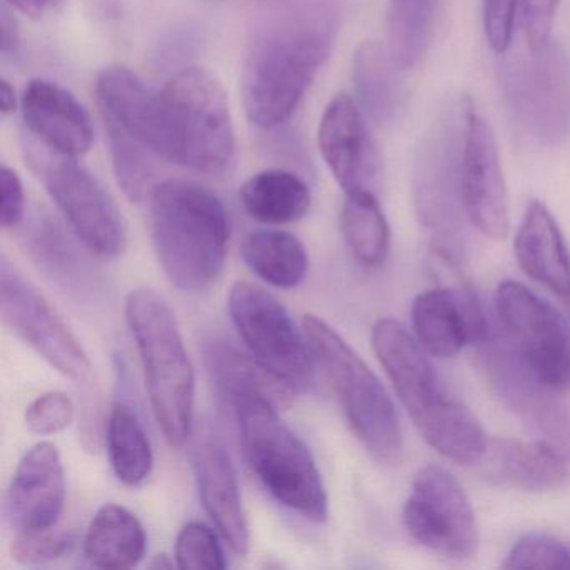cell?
I'll use <instances>...</instances> for the list:
<instances>
[{
  "mask_svg": "<svg viewBox=\"0 0 570 570\" xmlns=\"http://www.w3.org/2000/svg\"><path fill=\"white\" fill-rule=\"evenodd\" d=\"M440 0H389L386 49L399 71L416 68L435 35Z\"/></svg>",
  "mask_w": 570,
  "mask_h": 570,
  "instance_id": "f546056e",
  "label": "cell"
},
{
  "mask_svg": "<svg viewBox=\"0 0 570 570\" xmlns=\"http://www.w3.org/2000/svg\"><path fill=\"white\" fill-rule=\"evenodd\" d=\"M303 330L326 382L360 445L380 465L403 456L399 413L379 376L346 340L315 315L303 316Z\"/></svg>",
  "mask_w": 570,
  "mask_h": 570,
  "instance_id": "5b68a950",
  "label": "cell"
},
{
  "mask_svg": "<svg viewBox=\"0 0 570 570\" xmlns=\"http://www.w3.org/2000/svg\"><path fill=\"white\" fill-rule=\"evenodd\" d=\"M108 453L112 472L125 485H141L151 475V442L138 415L126 403H116L109 413Z\"/></svg>",
  "mask_w": 570,
  "mask_h": 570,
  "instance_id": "1f68e13d",
  "label": "cell"
},
{
  "mask_svg": "<svg viewBox=\"0 0 570 570\" xmlns=\"http://www.w3.org/2000/svg\"><path fill=\"white\" fill-rule=\"evenodd\" d=\"M503 338L519 362L543 385H570V326L566 316L522 283L507 279L495 292Z\"/></svg>",
  "mask_w": 570,
  "mask_h": 570,
  "instance_id": "8fae6325",
  "label": "cell"
},
{
  "mask_svg": "<svg viewBox=\"0 0 570 570\" xmlns=\"http://www.w3.org/2000/svg\"><path fill=\"white\" fill-rule=\"evenodd\" d=\"M228 312L249 355L289 390H306L315 382L316 365L305 330L266 289L248 282L229 288Z\"/></svg>",
  "mask_w": 570,
  "mask_h": 570,
  "instance_id": "30bf717a",
  "label": "cell"
},
{
  "mask_svg": "<svg viewBox=\"0 0 570 570\" xmlns=\"http://www.w3.org/2000/svg\"><path fill=\"white\" fill-rule=\"evenodd\" d=\"M242 255L256 276L276 288H296L308 275V253L288 232L263 229L252 233L245 239Z\"/></svg>",
  "mask_w": 570,
  "mask_h": 570,
  "instance_id": "f1b7e54d",
  "label": "cell"
},
{
  "mask_svg": "<svg viewBox=\"0 0 570 570\" xmlns=\"http://www.w3.org/2000/svg\"><path fill=\"white\" fill-rule=\"evenodd\" d=\"M503 569H570V549L559 540L529 533L510 549Z\"/></svg>",
  "mask_w": 570,
  "mask_h": 570,
  "instance_id": "d590c367",
  "label": "cell"
},
{
  "mask_svg": "<svg viewBox=\"0 0 570 570\" xmlns=\"http://www.w3.org/2000/svg\"><path fill=\"white\" fill-rule=\"evenodd\" d=\"M153 569H171L173 563L169 562L168 557L158 556L155 557V560L151 562Z\"/></svg>",
  "mask_w": 570,
  "mask_h": 570,
  "instance_id": "f6af8a7d",
  "label": "cell"
},
{
  "mask_svg": "<svg viewBox=\"0 0 570 570\" xmlns=\"http://www.w3.org/2000/svg\"><path fill=\"white\" fill-rule=\"evenodd\" d=\"M326 26L278 29L253 42L243 66L242 92L249 122L285 125L308 92L333 45Z\"/></svg>",
  "mask_w": 570,
  "mask_h": 570,
  "instance_id": "8992f818",
  "label": "cell"
},
{
  "mask_svg": "<svg viewBox=\"0 0 570 570\" xmlns=\"http://www.w3.org/2000/svg\"><path fill=\"white\" fill-rule=\"evenodd\" d=\"M475 115V102L469 95L453 96L416 149L412 178L416 212L429 228L443 236L459 228L463 213V156Z\"/></svg>",
  "mask_w": 570,
  "mask_h": 570,
  "instance_id": "9c48e42d",
  "label": "cell"
},
{
  "mask_svg": "<svg viewBox=\"0 0 570 570\" xmlns=\"http://www.w3.org/2000/svg\"><path fill=\"white\" fill-rule=\"evenodd\" d=\"M482 346L485 370L503 402L527 420L530 425L546 433L547 440L570 452V419L566 409L556 400V390L543 385L513 355L505 338H487Z\"/></svg>",
  "mask_w": 570,
  "mask_h": 570,
  "instance_id": "ac0fdd59",
  "label": "cell"
},
{
  "mask_svg": "<svg viewBox=\"0 0 570 570\" xmlns=\"http://www.w3.org/2000/svg\"><path fill=\"white\" fill-rule=\"evenodd\" d=\"M372 345L422 439L459 465H479L489 439L469 406L450 392L415 336L396 320L382 318L373 326Z\"/></svg>",
  "mask_w": 570,
  "mask_h": 570,
  "instance_id": "6da1fadb",
  "label": "cell"
},
{
  "mask_svg": "<svg viewBox=\"0 0 570 570\" xmlns=\"http://www.w3.org/2000/svg\"><path fill=\"white\" fill-rule=\"evenodd\" d=\"M343 238L356 262L365 268L385 265L390 253V226L376 193H345L340 213Z\"/></svg>",
  "mask_w": 570,
  "mask_h": 570,
  "instance_id": "4dcf8cb0",
  "label": "cell"
},
{
  "mask_svg": "<svg viewBox=\"0 0 570 570\" xmlns=\"http://www.w3.org/2000/svg\"><path fill=\"white\" fill-rule=\"evenodd\" d=\"M566 455L546 439L535 442L489 440L480 465L483 475L497 485L543 493L560 489L569 479Z\"/></svg>",
  "mask_w": 570,
  "mask_h": 570,
  "instance_id": "cb8c5ba5",
  "label": "cell"
},
{
  "mask_svg": "<svg viewBox=\"0 0 570 570\" xmlns=\"http://www.w3.org/2000/svg\"><path fill=\"white\" fill-rule=\"evenodd\" d=\"M462 205L469 222L485 238L510 232V202L492 126L476 112L466 138L462 169Z\"/></svg>",
  "mask_w": 570,
  "mask_h": 570,
  "instance_id": "e0dca14e",
  "label": "cell"
},
{
  "mask_svg": "<svg viewBox=\"0 0 570 570\" xmlns=\"http://www.w3.org/2000/svg\"><path fill=\"white\" fill-rule=\"evenodd\" d=\"M560 2L562 0H522L520 19H522L527 48H542L552 39L553 22H556Z\"/></svg>",
  "mask_w": 570,
  "mask_h": 570,
  "instance_id": "ab89813d",
  "label": "cell"
},
{
  "mask_svg": "<svg viewBox=\"0 0 570 570\" xmlns=\"http://www.w3.org/2000/svg\"><path fill=\"white\" fill-rule=\"evenodd\" d=\"M435 256L445 283L413 299V336L432 358H455L466 345H480L489 325L472 286L460 278L449 255L436 252Z\"/></svg>",
  "mask_w": 570,
  "mask_h": 570,
  "instance_id": "9a60e30c",
  "label": "cell"
},
{
  "mask_svg": "<svg viewBox=\"0 0 570 570\" xmlns=\"http://www.w3.org/2000/svg\"><path fill=\"white\" fill-rule=\"evenodd\" d=\"M145 527L118 503H106L92 517L85 537V556L99 569H131L146 553Z\"/></svg>",
  "mask_w": 570,
  "mask_h": 570,
  "instance_id": "484cf974",
  "label": "cell"
},
{
  "mask_svg": "<svg viewBox=\"0 0 570 570\" xmlns=\"http://www.w3.org/2000/svg\"><path fill=\"white\" fill-rule=\"evenodd\" d=\"M4 2L11 6L14 11L32 19L42 18V16L62 4V0H4Z\"/></svg>",
  "mask_w": 570,
  "mask_h": 570,
  "instance_id": "7bdbcfd3",
  "label": "cell"
},
{
  "mask_svg": "<svg viewBox=\"0 0 570 570\" xmlns=\"http://www.w3.org/2000/svg\"><path fill=\"white\" fill-rule=\"evenodd\" d=\"M159 92L165 161L199 175H229L236 165V139L222 82L205 69L186 68Z\"/></svg>",
  "mask_w": 570,
  "mask_h": 570,
  "instance_id": "52a82bcc",
  "label": "cell"
},
{
  "mask_svg": "<svg viewBox=\"0 0 570 570\" xmlns=\"http://www.w3.org/2000/svg\"><path fill=\"white\" fill-rule=\"evenodd\" d=\"M410 537L445 559L466 560L476 552L475 512L459 480L439 465L419 470L403 505Z\"/></svg>",
  "mask_w": 570,
  "mask_h": 570,
  "instance_id": "4fadbf2b",
  "label": "cell"
},
{
  "mask_svg": "<svg viewBox=\"0 0 570 570\" xmlns=\"http://www.w3.org/2000/svg\"><path fill=\"white\" fill-rule=\"evenodd\" d=\"M66 502L61 453L51 442L29 449L19 462L6 497V513L16 532L51 529Z\"/></svg>",
  "mask_w": 570,
  "mask_h": 570,
  "instance_id": "d6986e66",
  "label": "cell"
},
{
  "mask_svg": "<svg viewBox=\"0 0 570 570\" xmlns=\"http://www.w3.org/2000/svg\"><path fill=\"white\" fill-rule=\"evenodd\" d=\"M26 193L21 178L14 169L0 168V225L4 229L16 228L24 222Z\"/></svg>",
  "mask_w": 570,
  "mask_h": 570,
  "instance_id": "60d3db41",
  "label": "cell"
},
{
  "mask_svg": "<svg viewBox=\"0 0 570 570\" xmlns=\"http://www.w3.org/2000/svg\"><path fill=\"white\" fill-rule=\"evenodd\" d=\"M76 406L65 392H48L26 409V426L36 435H55L75 422Z\"/></svg>",
  "mask_w": 570,
  "mask_h": 570,
  "instance_id": "74e56055",
  "label": "cell"
},
{
  "mask_svg": "<svg viewBox=\"0 0 570 570\" xmlns=\"http://www.w3.org/2000/svg\"><path fill=\"white\" fill-rule=\"evenodd\" d=\"M206 363L223 400L233 405L246 396H265L285 405L292 390L266 372L253 356L243 355L225 342L206 346Z\"/></svg>",
  "mask_w": 570,
  "mask_h": 570,
  "instance_id": "83f0119b",
  "label": "cell"
},
{
  "mask_svg": "<svg viewBox=\"0 0 570 570\" xmlns=\"http://www.w3.org/2000/svg\"><path fill=\"white\" fill-rule=\"evenodd\" d=\"M0 52L2 58L14 61L21 52V29L14 9L6 4L0 9Z\"/></svg>",
  "mask_w": 570,
  "mask_h": 570,
  "instance_id": "b9f144b4",
  "label": "cell"
},
{
  "mask_svg": "<svg viewBox=\"0 0 570 570\" xmlns=\"http://www.w3.org/2000/svg\"><path fill=\"white\" fill-rule=\"evenodd\" d=\"M149 232L159 265L179 292L199 295L222 278L228 212L205 186L185 179L156 185L149 196Z\"/></svg>",
  "mask_w": 570,
  "mask_h": 570,
  "instance_id": "7a4b0ae2",
  "label": "cell"
},
{
  "mask_svg": "<svg viewBox=\"0 0 570 570\" xmlns=\"http://www.w3.org/2000/svg\"><path fill=\"white\" fill-rule=\"evenodd\" d=\"M18 108V98H16L14 88L9 85V81L2 79L0 81V112L2 116H11Z\"/></svg>",
  "mask_w": 570,
  "mask_h": 570,
  "instance_id": "ee69618b",
  "label": "cell"
},
{
  "mask_svg": "<svg viewBox=\"0 0 570 570\" xmlns=\"http://www.w3.org/2000/svg\"><path fill=\"white\" fill-rule=\"evenodd\" d=\"M96 96L105 121L118 126L163 159L161 92L149 88L131 69L109 66L96 79Z\"/></svg>",
  "mask_w": 570,
  "mask_h": 570,
  "instance_id": "7402d4cb",
  "label": "cell"
},
{
  "mask_svg": "<svg viewBox=\"0 0 570 570\" xmlns=\"http://www.w3.org/2000/svg\"><path fill=\"white\" fill-rule=\"evenodd\" d=\"M318 148L343 193L376 191L382 158L370 135L366 116L352 96L336 95L318 126Z\"/></svg>",
  "mask_w": 570,
  "mask_h": 570,
  "instance_id": "2e32d148",
  "label": "cell"
},
{
  "mask_svg": "<svg viewBox=\"0 0 570 570\" xmlns=\"http://www.w3.org/2000/svg\"><path fill=\"white\" fill-rule=\"evenodd\" d=\"M249 469L266 492L313 522L328 517V493L306 443L283 422L278 403L246 396L233 403Z\"/></svg>",
  "mask_w": 570,
  "mask_h": 570,
  "instance_id": "277c9868",
  "label": "cell"
},
{
  "mask_svg": "<svg viewBox=\"0 0 570 570\" xmlns=\"http://www.w3.org/2000/svg\"><path fill=\"white\" fill-rule=\"evenodd\" d=\"M29 236L31 252L51 275L66 283H69L68 278L78 276L79 259L76 258L75 249L69 239H66L65 233L51 219H39Z\"/></svg>",
  "mask_w": 570,
  "mask_h": 570,
  "instance_id": "e575fe53",
  "label": "cell"
},
{
  "mask_svg": "<svg viewBox=\"0 0 570 570\" xmlns=\"http://www.w3.org/2000/svg\"><path fill=\"white\" fill-rule=\"evenodd\" d=\"M75 539L69 533L51 529L16 532L11 553L16 562L24 566H41L61 559L71 552Z\"/></svg>",
  "mask_w": 570,
  "mask_h": 570,
  "instance_id": "8d00e7d4",
  "label": "cell"
},
{
  "mask_svg": "<svg viewBox=\"0 0 570 570\" xmlns=\"http://www.w3.org/2000/svg\"><path fill=\"white\" fill-rule=\"evenodd\" d=\"M519 6L522 8V0H482L483 32L497 56L512 49Z\"/></svg>",
  "mask_w": 570,
  "mask_h": 570,
  "instance_id": "f35d334b",
  "label": "cell"
},
{
  "mask_svg": "<svg viewBox=\"0 0 570 570\" xmlns=\"http://www.w3.org/2000/svg\"><path fill=\"white\" fill-rule=\"evenodd\" d=\"M126 322L136 342L153 415L165 439L181 446L191 435L196 375L175 313L149 288L126 296Z\"/></svg>",
  "mask_w": 570,
  "mask_h": 570,
  "instance_id": "3957f363",
  "label": "cell"
},
{
  "mask_svg": "<svg viewBox=\"0 0 570 570\" xmlns=\"http://www.w3.org/2000/svg\"><path fill=\"white\" fill-rule=\"evenodd\" d=\"M176 563L183 570H223L228 567L218 535L202 522H189L178 533Z\"/></svg>",
  "mask_w": 570,
  "mask_h": 570,
  "instance_id": "836d02e7",
  "label": "cell"
},
{
  "mask_svg": "<svg viewBox=\"0 0 570 570\" xmlns=\"http://www.w3.org/2000/svg\"><path fill=\"white\" fill-rule=\"evenodd\" d=\"M0 313L6 325L52 368L75 382L91 375V360L78 336L45 295L2 255Z\"/></svg>",
  "mask_w": 570,
  "mask_h": 570,
  "instance_id": "5bb4252c",
  "label": "cell"
},
{
  "mask_svg": "<svg viewBox=\"0 0 570 570\" xmlns=\"http://www.w3.org/2000/svg\"><path fill=\"white\" fill-rule=\"evenodd\" d=\"M513 249L522 272L549 289L570 316V252L559 223L539 199L527 205Z\"/></svg>",
  "mask_w": 570,
  "mask_h": 570,
  "instance_id": "603a6c76",
  "label": "cell"
},
{
  "mask_svg": "<svg viewBox=\"0 0 570 570\" xmlns=\"http://www.w3.org/2000/svg\"><path fill=\"white\" fill-rule=\"evenodd\" d=\"M105 125L119 188L132 203H141L155 189V158L158 156L112 122L105 121Z\"/></svg>",
  "mask_w": 570,
  "mask_h": 570,
  "instance_id": "d6a6232c",
  "label": "cell"
},
{
  "mask_svg": "<svg viewBox=\"0 0 570 570\" xmlns=\"http://www.w3.org/2000/svg\"><path fill=\"white\" fill-rule=\"evenodd\" d=\"M49 153H32L29 161L79 242L99 256L121 255L125 219L108 189L78 158Z\"/></svg>",
  "mask_w": 570,
  "mask_h": 570,
  "instance_id": "7c38bea8",
  "label": "cell"
},
{
  "mask_svg": "<svg viewBox=\"0 0 570 570\" xmlns=\"http://www.w3.org/2000/svg\"><path fill=\"white\" fill-rule=\"evenodd\" d=\"M389 49L379 41H365L353 55V88L356 102L366 119L380 128L399 121L405 105V92Z\"/></svg>",
  "mask_w": 570,
  "mask_h": 570,
  "instance_id": "d4e9b609",
  "label": "cell"
},
{
  "mask_svg": "<svg viewBox=\"0 0 570 570\" xmlns=\"http://www.w3.org/2000/svg\"><path fill=\"white\" fill-rule=\"evenodd\" d=\"M193 466L206 513L229 549L238 556H246L249 549L248 519L228 450L218 439L203 436L193 452Z\"/></svg>",
  "mask_w": 570,
  "mask_h": 570,
  "instance_id": "44dd1931",
  "label": "cell"
},
{
  "mask_svg": "<svg viewBox=\"0 0 570 570\" xmlns=\"http://www.w3.org/2000/svg\"><path fill=\"white\" fill-rule=\"evenodd\" d=\"M239 202L249 218L265 225H289L308 215L312 191L295 173L265 169L246 179Z\"/></svg>",
  "mask_w": 570,
  "mask_h": 570,
  "instance_id": "4316f807",
  "label": "cell"
},
{
  "mask_svg": "<svg viewBox=\"0 0 570 570\" xmlns=\"http://www.w3.org/2000/svg\"><path fill=\"white\" fill-rule=\"evenodd\" d=\"M26 128L56 155L79 158L91 149L95 126L88 109L56 82L35 79L21 99Z\"/></svg>",
  "mask_w": 570,
  "mask_h": 570,
  "instance_id": "ffe728a7",
  "label": "cell"
},
{
  "mask_svg": "<svg viewBox=\"0 0 570 570\" xmlns=\"http://www.w3.org/2000/svg\"><path fill=\"white\" fill-rule=\"evenodd\" d=\"M499 81L513 121L533 141L557 146L570 135V62L559 42L500 56Z\"/></svg>",
  "mask_w": 570,
  "mask_h": 570,
  "instance_id": "ba28073f",
  "label": "cell"
}]
</instances>
